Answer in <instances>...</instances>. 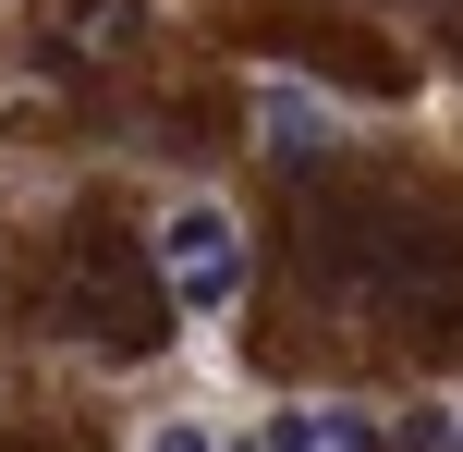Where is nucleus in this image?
Returning <instances> with one entry per match:
<instances>
[{"label": "nucleus", "mask_w": 463, "mask_h": 452, "mask_svg": "<svg viewBox=\"0 0 463 452\" xmlns=\"http://www.w3.org/2000/svg\"><path fill=\"white\" fill-rule=\"evenodd\" d=\"M159 282H171V306H195V318L244 306V220H232L220 196H184V208L159 220Z\"/></svg>", "instance_id": "1"}, {"label": "nucleus", "mask_w": 463, "mask_h": 452, "mask_svg": "<svg viewBox=\"0 0 463 452\" xmlns=\"http://www.w3.org/2000/svg\"><path fill=\"white\" fill-rule=\"evenodd\" d=\"M256 452H378V416L366 404H280L256 428Z\"/></svg>", "instance_id": "2"}, {"label": "nucleus", "mask_w": 463, "mask_h": 452, "mask_svg": "<svg viewBox=\"0 0 463 452\" xmlns=\"http://www.w3.org/2000/svg\"><path fill=\"white\" fill-rule=\"evenodd\" d=\"M269 135H280V147H317V135H329V122H317V98H305L293 73L269 86Z\"/></svg>", "instance_id": "3"}, {"label": "nucleus", "mask_w": 463, "mask_h": 452, "mask_svg": "<svg viewBox=\"0 0 463 452\" xmlns=\"http://www.w3.org/2000/svg\"><path fill=\"white\" fill-rule=\"evenodd\" d=\"M135 452H220V440H208V428H195V416H159V428H146Z\"/></svg>", "instance_id": "4"}, {"label": "nucleus", "mask_w": 463, "mask_h": 452, "mask_svg": "<svg viewBox=\"0 0 463 452\" xmlns=\"http://www.w3.org/2000/svg\"><path fill=\"white\" fill-rule=\"evenodd\" d=\"M232 452H256V440H232Z\"/></svg>", "instance_id": "5"}]
</instances>
